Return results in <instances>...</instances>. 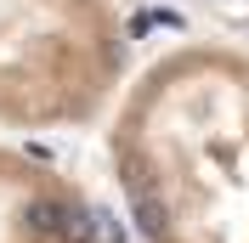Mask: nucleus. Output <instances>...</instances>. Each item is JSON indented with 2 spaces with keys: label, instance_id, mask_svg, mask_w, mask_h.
I'll list each match as a JSON object with an SVG mask.
<instances>
[{
  "label": "nucleus",
  "instance_id": "obj_4",
  "mask_svg": "<svg viewBox=\"0 0 249 243\" xmlns=\"http://www.w3.org/2000/svg\"><path fill=\"white\" fill-rule=\"evenodd\" d=\"M193 6L221 17V23H232V29H249V0H193Z\"/></svg>",
  "mask_w": 249,
  "mask_h": 243
},
{
  "label": "nucleus",
  "instance_id": "obj_1",
  "mask_svg": "<svg viewBox=\"0 0 249 243\" xmlns=\"http://www.w3.org/2000/svg\"><path fill=\"white\" fill-rule=\"evenodd\" d=\"M108 170L136 243H249V46L187 40L124 74Z\"/></svg>",
  "mask_w": 249,
  "mask_h": 243
},
{
  "label": "nucleus",
  "instance_id": "obj_3",
  "mask_svg": "<svg viewBox=\"0 0 249 243\" xmlns=\"http://www.w3.org/2000/svg\"><path fill=\"white\" fill-rule=\"evenodd\" d=\"M0 243H96V204L57 164L0 136Z\"/></svg>",
  "mask_w": 249,
  "mask_h": 243
},
{
  "label": "nucleus",
  "instance_id": "obj_2",
  "mask_svg": "<svg viewBox=\"0 0 249 243\" xmlns=\"http://www.w3.org/2000/svg\"><path fill=\"white\" fill-rule=\"evenodd\" d=\"M130 74L119 0H0V130H79Z\"/></svg>",
  "mask_w": 249,
  "mask_h": 243
}]
</instances>
